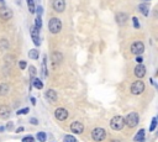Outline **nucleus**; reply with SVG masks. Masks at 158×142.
Segmentation results:
<instances>
[{"instance_id":"nucleus-2","label":"nucleus","mask_w":158,"mask_h":142,"mask_svg":"<svg viewBox=\"0 0 158 142\" xmlns=\"http://www.w3.org/2000/svg\"><path fill=\"white\" fill-rule=\"evenodd\" d=\"M138 120H139L138 114H136V112H130V114L123 119V122H125V125H127L128 127H131V128H132V127L137 126Z\"/></svg>"},{"instance_id":"nucleus-11","label":"nucleus","mask_w":158,"mask_h":142,"mask_svg":"<svg viewBox=\"0 0 158 142\" xmlns=\"http://www.w3.org/2000/svg\"><path fill=\"white\" fill-rule=\"evenodd\" d=\"M53 9L57 12H63L65 9V1L64 0H53Z\"/></svg>"},{"instance_id":"nucleus-6","label":"nucleus","mask_w":158,"mask_h":142,"mask_svg":"<svg viewBox=\"0 0 158 142\" xmlns=\"http://www.w3.org/2000/svg\"><path fill=\"white\" fill-rule=\"evenodd\" d=\"M143 90H144V84H143L141 80H137V81L132 83V85H131V93H132V94L138 95V94H141Z\"/></svg>"},{"instance_id":"nucleus-29","label":"nucleus","mask_w":158,"mask_h":142,"mask_svg":"<svg viewBox=\"0 0 158 142\" xmlns=\"http://www.w3.org/2000/svg\"><path fill=\"white\" fill-rule=\"evenodd\" d=\"M132 22H133L135 28H138L139 27V22H138V19L137 17H132Z\"/></svg>"},{"instance_id":"nucleus-31","label":"nucleus","mask_w":158,"mask_h":142,"mask_svg":"<svg viewBox=\"0 0 158 142\" xmlns=\"http://www.w3.org/2000/svg\"><path fill=\"white\" fill-rule=\"evenodd\" d=\"M22 142H33V137H31V136H26V137L22 138Z\"/></svg>"},{"instance_id":"nucleus-14","label":"nucleus","mask_w":158,"mask_h":142,"mask_svg":"<svg viewBox=\"0 0 158 142\" xmlns=\"http://www.w3.org/2000/svg\"><path fill=\"white\" fill-rule=\"evenodd\" d=\"M144 74H146V68H144V65L141 64V63H138V65L135 68V75H136L137 78H143Z\"/></svg>"},{"instance_id":"nucleus-33","label":"nucleus","mask_w":158,"mask_h":142,"mask_svg":"<svg viewBox=\"0 0 158 142\" xmlns=\"http://www.w3.org/2000/svg\"><path fill=\"white\" fill-rule=\"evenodd\" d=\"M27 112H28V107H25L22 110H19L17 111V115H22V114H27Z\"/></svg>"},{"instance_id":"nucleus-39","label":"nucleus","mask_w":158,"mask_h":142,"mask_svg":"<svg viewBox=\"0 0 158 142\" xmlns=\"http://www.w3.org/2000/svg\"><path fill=\"white\" fill-rule=\"evenodd\" d=\"M0 2H1V4H4V0H0Z\"/></svg>"},{"instance_id":"nucleus-21","label":"nucleus","mask_w":158,"mask_h":142,"mask_svg":"<svg viewBox=\"0 0 158 142\" xmlns=\"http://www.w3.org/2000/svg\"><path fill=\"white\" fill-rule=\"evenodd\" d=\"M38 56H40V53H38L37 49L33 48V49H30V51H28V57H30V58H32V59H37Z\"/></svg>"},{"instance_id":"nucleus-28","label":"nucleus","mask_w":158,"mask_h":142,"mask_svg":"<svg viewBox=\"0 0 158 142\" xmlns=\"http://www.w3.org/2000/svg\"><path fill=\"white\" fill-rule=\"evenodd\" d=\"M156 126H157V119H156V117H153V119H152V123H151L149 130H151V131H154Z\"/></svg>"},{"instance_id":"nucleus-18","label":"nucleus","mask_w":158,"mask_h":142,"mask_svg":"<svg viewBox=\"0 0 158 142\" xmlns=\"http://www.w3.org/2000/svg\"><path fill=\"white\" fill-rule=\"evenodd\" d=\"M42 78H47V58H46V56L42 59Z\"/></svg>"},{"instance_id":"nucleus-27","label":"nucleus","mask_w":158,"mask_h":142,"mask_svg":"<svg viewBox=\"0 0 158 142\" xmlns=\"http://www.w3.org/2000/svg\"><path fill=\"white\" fill-rule=\"evenodd\" d=\"M63 142H77V138L75 137H73V136H65L64 137V140H63Z\"/></svg>"},{"instance_id":"nucleus-23","label":"nucleus","mask_w":158,"mask_h":142,"mask_svg":"<svg viewBox=\"0 0 158 142\" xmlns=\"http://www.w3.org/2000/svg\"><path fill=\"white\" fill-rule=\"evenodd\" d=\"M27 6H28V11H30L31 14H33V12H35V9H36L35 1H33V0H27Z\"/></svg>"},{"instance_id":"nucleus-32","label":"nucleus","mask_w":158,"mask_h":142,"mask_svg":"<svg viewBox=\"0 0 158 142\" xmlns=\"http://www.w3.org/2000/svg\"><path fill=\"white\" fill-rule=\"evenodd\" d=\"M35 11H37V16H41L43 9H42V6H37V9H35Z\"/></svg>"},{"instance_id":"nucleus-7","label":"nucleus","mask_w":158,"mask_h":142,"mask_svg":"<svg viewBox=\"0 0 158 142\" xmlns=\"http://www.w3.org/2000/svg\"><path fill=\"white\" fill-rule=\"evenodd\" d=\"M30 33H31V37H32V41H33L35 46H40V44H41L40 35H38V30L36 28L35 25H32V26L30 27Z\"/></svg>"},{"instance_id":"nucleus-19","label":"nucleus","mask_w":158,"mask_h":142,"mask_svg":"<svg viewBox=\"0 0 158 142\" xmlns=\"http://www.w3.org/2000/svg\"><path fill=\"white\" fill-rule=\"evenodd\" d=\"M144 140V130H139L135 137V141L136 142H142Z\"/></svg>"},{"instance_id":"nucleus-36","label":"nucleus","mask_w":158,"mask_h":142,"mask_svg":"<svg viewBox=\"0 0 158 142\" xmlns=\"http://www.w3.org/2000/svg\"><path fill=\"white\" fill-rule=\"evenodd\" d=\"M30 122H31V123H35V125H37V123H38V121H37L36 119H31V120H30Z\"/></svg>"},{"instance_id":"nucleus-20","label":"nucleus","mask_w":158,"mask_h":142,"mask_svg":"<svg viewBox=\"0 0 158 142\" xmlns=\"http://www.w3.org/2000/svg\"><path fill=\"white\" fill-rule=\"evenodd\" d=\"M32 84H33V86L37 88V89H42V88H43V83H42L38 78H36V77L32 79Z\"/></svg>"},{"instance_id":"nucleus-26","label":"nucleus","mask_w":158,"mask_h":142,"mask_svg":"<svg viewBox=\"0 0 158 142\" xmlns=\"http://www.w3.org/2000/svg\"><path fill=\"white\" fill-rule=\"evenodd\" d=\"M28 74H30V78L33 79L36 77V68L33 65H30V69H28Z\"/></svg>"},{"instance_id":"nucleus-1","label":"nucleus","mask_w":158,"mask_h":142,"mask_svg":"<svg viewBox=\"0 0 158 142\" xmlns=\"http://www.w3.org/2000/svg\"><path fill=\"white\" fill-rule=\"evenodd\" d=\"M48 30H49V32H52L54 35L58 33L62 30V21L57 17H52L48 22Z\"/></svg>"},{"instance_id":"nucleus-13","label":"nucleus","mask_w":158,"mask_h":142,"mask_svg":"<svg viewBox=\"0 0 158 142\" xmlns=\"http://www.w3.org/2000/svg\"><path fill=\"white\" fill-rule=\"evenodd\" d=\"M127 20H128V16H127L125 12H118V14L116 15V22H117L120 26L126 25Z\"/></svg>"},{"instance_id":"nucleus-17","label":"nucleus","mask_w":158,"mask_h":142,"mask_svg":"<svg viewBox=\"0 0 158 142\" xmlns=\"http://www.w3.org/2000/svg\"><path fill=\"white\" fill-rule=\"evenodd\" d=\"M138 10H139L144 16H148V14H149L148 4H139V5H138Z\"/></svg>"},{"instance_id":"nucleus-8","label":"nucleus","mask_w":158,"mask_h":142,"mask_svg":"<svg viewBox=\"0 0 158 142\" xmlns=\"http://www.w3.org/2000/svg\"><path fill=\"white\" fill-rule=\"evenodd\" d=\"M62 59H63V56H62V53L60 52H54L53 54H52V57H51V63H52V67H58L59 64H60V62H62Z\"/></svg>"},{"instance_id":"nucleus-10","label":"nucleus","mask_w":158,"mask_h":142,"mask_svg":"<svg viewBox=\"0 0 158 142\" xmlns=\"http://www.w3.org/2000/svg\"><path fill=\"white\" fill-rule=\"evenodd\" d=\"M0 17L2 20H10L12 17V11L6 6H1L0 7Z\"/></svg>"},{"instance_id":"nucleus-15","label":"nucleus","mask_w":158,"mask_h":142,"mask_svg":"<svg viewBox=\"0 0 158 142\" xmlns=\"http://www.w3.org/2000/svg\"><path fill=\"white\" fill-rule=\"evenodd\" d=\"M46 96H47V99H48L51 102H56V101H57V93H56L53 89H48V90L46 91Z\"/></svg>"},{"instance_id":"nucleus-9","label":"nucleus","mask_w":158,"mask_h":142,"mask_svg":"<svg viewBox=\"0 0 158 142\" xmlns=\"http://www.w3.org/2000/svg\"><path fill=\"white\" fill-rule=\"evenodd\" d=\"M54 116H56L57 120H59V121H64V120L68 117V111H67L65 109H63V107H59V109L56 110Z\"/></svg>"},{"instance_id":"nucleus-4","label":"nucleus","mask_w":158,"mask_h":142,"mask_svg":"<svg viewBox=\"0 0 158 142\" xmlns=\"http://www.w3.org/2000/svg\"><path fill=\"white\" fill-rule=\"evenodd\" d=\"M105 137H106V132H105V130L101 128V127H96V128H94L93 132H91V138H93L95 142H101V141L105 140Z\"/></svg>"},{"instance_id":"nucleus-38","label":"nucleus","mask_w":158,"mask_h":142,"mask_svg":"<svg viewBox=\"0 0 158 142\" xmlns=\"http://www.w3.org/2000/svg\"><path fill=\"white\" fill-rule=\"evenodd\" d=\"M11 126H12V122H10V123H7V128H11Z\"/></svg>"},{"instance_id":"nucleus-34","label":"nucleus","mask_w":158,"mask_h":142,"mask_svg":"<svg viewBox=\"0 0 158 142\" xmlns=\"http://www.w3.org/2000/svg\"><path fill=\"white\" fill-rule=\"evenodd\" d=\"M19 67H20V69H25V68H26V62H25V61H21V62L19 63Z\"/></svg>"},{"instance_id":"nucleus-35","label":"nucleus","mask_w":158,"mask_h":142,"mask_svg":"<svg viewBox=\"0 0 158 142\" xmlns=\"http://www.w3.org/2000/svg\"><path fill=\"white\" fill-rule=\"evenodd\" d=\"M142 61H143V58H142V57H139V56H138V57H136V62H137V63H142Z\"/></svg>"},{"instance_id":"nucleus-5","label":"nucleus","mask_w":158,"mask_h":142,"mask_svg":"<svg viewBox=\"0 0 158 142\" xmlns=\"http://www.w3.org/2000/svg\"><path fill=\"white\" fill-rule=\"evenodd\" d=\"M144 51V44L141 42V41H136L131 44V52L136 56H139L141 53H143Z\"/></svg>"},{"instance_id":"nucleus-3","label":"nucleus","mask_w":158,"mask_h":142,"mask_svg":"<svg viewBox=\"0 0 158 142\" xmlns=\"http://www.w3.org/2000/svg\"><path fill=\"white\" fill-rule=\"evenodd\" d=\"M110 126H111V128H112V130H115V131H120V130L125 126L123 117H122V116H120V115L114 116V117L111 119V121H110Z\"/></svg>"},{"instance_id":"nucleus-25","label":"nucleus","mask_w":158,"mask_h":142,"mask_svg":"<svg viewBox=\"0 0 158 142\" xmlns=\"http://www.w3.org/2000/svg\"><path fill=\"white\" fill-rule=\"evenodd\" d=\"M37 140H38L40 142H44V141L47 140L46 133H44V132H38V133H37Z\"/></svg>"},{"instance_id":"nucleus-22","label":"nucleus","mask_w":158,"mask_h":142,"mask_svg":"<svg viewBox=\"0 0 158 142\" xmlns=\"http://www.w3.org/2000/svg\"><path fill=\"white\" fill-rule=\"evenodd\" d=\"M9 91V85L7 84H0V95H6Z\"/></svg>"},{"instance_id":"nucleus-37","label":"nucleus","mask_w":158,"mask_h":142,"mask_svg":"<svg viewBox=\"0 0 158 142\" xmlns=\"http://www.w3.org/2000/svg\"><path fill=\"white\" fill-rule=\"evenodd\" d=\"M21 131H23V128H22V127H20V128H17V130H16V132H21Z\"/></svg>"},{"instance_id":"nucleus-24","label":"nucleus","mask_w":158,"mask_h":142,"mask_svg":"<svg viewBox=\"0 0 158 142\" xmlns=\"http://www.w3.org/2000/svg\"><path fill=\"white\" fill-rule=\"evenodd\" d=\"M35 26H36L37 30H40V28L42 27V17H41V16H37V17H36V20H35Z\"/></svg>"},{"instance_id":"nucleus-40","label":"nucleus","mask_w":158,"mask_h":142,"mask_svg":"<svg viewBox=\"0 0 158 142\" xmlns=\"http://www.w3.org/2000/svg\"><path fill=\"white\" fill-rule=\"evenodd\" d=\"M146 1H147V0H146Z\"/></svg>"},{"instance_id":"nucleus-12","label":"nucleus","mask_w":158,"mask_h":142,"mask_svg":"<svg viewBox=\"0 0 158 142\" xmlns=\"http://www.w3.org/2000/svg\"><path fill=\"white\" fill-rule=\"evenodd\" d=\"M70 130L74 132V133H81L83 131H84V126H83V123L81 122H79V121H75V122H73L72 125H70Z\"/></svg>"},{"instance_id":"nucleus-30","label":"nucleus","mask_w":158,"mask_h":142,"mask_svg":"<svg viewBox=\"0 0 158 142\" xmlns=\"http://www.w3.org/2000/svg\"><path fill=\"white\" fill-rule=\"evenodd\" d=\"M0 47H1L2 49H6V48L9 47V43H7L6 41H1V42H0Z\"/></svg>"},{"instance_id":"nucleus-16","label":"nucleus","mask_w":158,"mask_h":142,"mask_svg":"<svg viewBox=\"0 0 158 142\" xmlns=\"http://www.w3.org/2000/svg\"><path fill=\"white\" fill-rule=\"evenodd\" d=\"M0 116H1L2 119H7V117L10 116V110H9L7 106H5V105L0 106Z\"/></svg>"}]
</instances>
